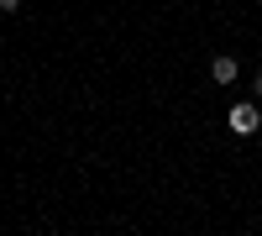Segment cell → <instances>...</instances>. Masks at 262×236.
<instances>
[{"mask_svg": "<svg viewBox=\"0 0 262 236\" xmlns=\"http://www.w3.org/2000/svg\"><path fill=\"white\" fill-rule=\"evenodd\" d=\"M226 121H231V132H236V137H252L257 126H262V116H257V105H252V100L231 105V111H226Z\"/></svg>", "mask_w": 262, "mask_h": 236, "instance_id": "6da1fadb", "label": "cell"}, {"mask_svg": "<svg viewBox=\"0 0 262 236\" xmlns=\"http://www.w3.org/2000/svg\"><path fill=\"white\" fill-rule=\"evenodd\" d=\"M236 74H242V63H236V53H215V58H210V79L221 84V90H226V84H236Z\"/></svg>", "mask_w": 262, "mask_h": 236, "instance_id": "7a4b0ae2", "label": "cell"}, {"mask_svg": "<svg viewBox=\"0 0 262 236\" xmlns=\"http://www.w3.org/2000/svg\"><path fill=\"white\" fill-rule=\"evenodd\" d=\"M252 100L262 105V74H252Z\"/></svg>", "mask_w": 262, "mask_h": 236, "instance_id": "3957f363", "label": "cell"}, {"mask_svg": "<svg viewBox=\"0 0 262 236\" xmlns=\"http://www.w3.org/2000/svg\"><path fill=\"white\" fill-rule=\"evenodd\" d=\"M0 11H6V16H11V11H21V0H0Z\"/></svg>", "mask_w": 262, "mask_h": 236, "instance_id": "277c9868", "label": "cell"}]
</instances>
